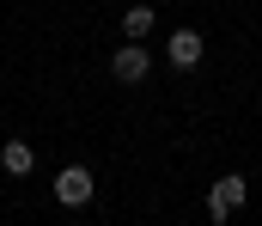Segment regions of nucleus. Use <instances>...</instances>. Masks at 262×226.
I'll return each instance as SVG.
<instances>
[{
	"label": "nucleus",
	"instance_id": "nucleus-2",
	"mask_svg": "<svg viewBox=\"0 0 262 226\" xmlns=\"http://www.w3.org/2000/svg\"><path fill=\"white\" fill-rule=\"evenodd\" d=\"M92 196H98V183H92L85 165H67L61 177H55V202H61V208H85Z\"/></svg>",
	"mask_w": 262,
	"mask_h": 226
},
{
	"label": "nucleus",
	"instance_id": "nucleus-4",
	"mask_svg": "<svg viewBox=\"0 0 262 226\" xmlns=\"http://www.w3.org/2000/svg\"><path fill=\"white\" fill-rule=\"evenodd\" d=\"M165 55H171V68H195V61H201V37H195V31H177Z\"/></svg>",
	"mask_w": 262,
	"mask_h": 226
},
{
	"label": "nucleus",
	"instance_id": "nucleus-6",
	"mask_svg": "<svg viewBox=\"0 0 262 226\" xmlns=\"http://www.w3.org/2000/svg\"><path fill=\"white\" fill-rule=\"evenodd\" d=\"M122 31H128V43H140V37L152 31V6H128V12H122Z\"/></svg>",
	"mask_w": 262,
	"mask_h": 226
},
{
	"label": "nucleus",
	"instance_id": "nucleus-5",
	"mask_svg": "<svg viewBox=\"0 0 262 226\" xmlns=\"http://www.w3.org/2000/svg\"><path fill=\"white\" fill-rule=\"evenodd\" d=\"M0 165H6V171H12V177H25V171H31V165H37V153L25 147V141H6V147H0Z\"/></svg>",
	"mask_w": 262,
	"mask_h": 226
},
{
	"label": "nucleus",
	"instance_id": "nucleus-1",
	"mask_svg": "<svg viewBox=\"0 0 262 226\" xmlns=\"http://www.w3.org/2000/svg\"><path fill=\"white\" fill-rule=\"evenodd\" d=\"M244 196H250V190H244V177H238V171H226V177L207 190V214H213V220H232V214L244 208Z\"/></svg>",
	"mask_w": 262,
	"mask_h": 226
},
{
	"label": "nucleus",
	"instance_id": "nucleus-3",
	"mask_svg": "<svg viewBox=\"0 0 262 226\" xmlns=\"http://www.w3.org/2000/svg\"><path fill=\"white\" fill-rule=\"evenodd\" d=\"M110 74L122 79V86H140V79L152 74V55H146L140 43H128V49H116V55H110Z\"/></svg>",
	"mask_w": 262,
	"mask_h": 226
}]
</instances>
